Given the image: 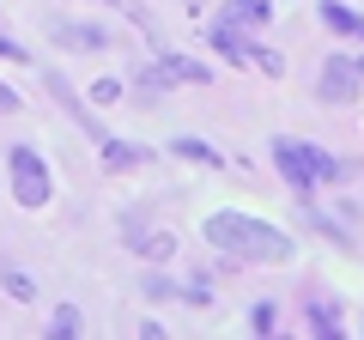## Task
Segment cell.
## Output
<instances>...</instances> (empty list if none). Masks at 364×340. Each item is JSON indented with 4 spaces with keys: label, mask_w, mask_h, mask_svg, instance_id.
<instances>
[{
    "label": "cell",
    "mask_w": 364,
    "mask_h": 340,
    "mask_svg": "<svg viewBox=\"0 0 364 340\" xmlns=\"http://www.w3.org/2000/svg\"><path fill=\"white\" fill-rule=\"evenodd\" d=\"M207 243L225 249L231 262H291V237L267 219H249V213H213Z\"/></svg>",
    "instance_id": "1"
},
{
    "label": "cell",
    "mask_w": 364,
    "mask_h": 340,
    "mask_svg": "<svg viewBox=\"0 0 364 340\" xmlns=\"http://www.w3.org/2000/svg\"><path fill=\"white\" fill-rule=\"evenodd\" d=\"M13 201L18 207H49V195H55V183H49V164L37 158V146H13Z\"/></svg>",
    "instance_id": "2"
},
{
    "label": "cell",
    "mask_w": 364,
    "mask_h": 340,
    "mask_svg": "<svg viewBox=\"0 0 364 340\" xmlns=\"http://www.w3.org/2000/svg\"><path fill=\"white\" fill-rule=\"evenodd\" d=\"M358 85H364V73H358V61H346V55H328L322 73H316V92H322L328 104H352Z\"/></svg>",
    "instance_id": "3"
},
{
    "label": "cell",
    "mask_w": 364,
    "mask_h": 340,
    "mask_svg": "<svg viewBox=\"0 0 364 340\" xmlns=\"http://www.w3.org/2000/svg\"><path fill=\"white\" fill-rule=\"evenodd\" d=\"M273 164H279V176H286V188L298 201H310L316 188V170H310V152H304V140H273Z\"/></svg>",
    "instance_id": "4"
},
{
    "label": "cell",
    "mask_w": 364,
    "mask_h": 340,
    "mask_svg": "<svg viewBox=\"0 0 364 340\" xmlns=\"http://www.w3.org/2000/svg\"><path fill=\"white\" fill-rule=\"evenodd\" d=\"M207 43H213V49H219V55H225L231 67H237V61H249V37H243L237 25H231V18H219V25L207 31Z\"/></svg>",
    "instance_id": "5"
},
{
    "label": "cell",
    "mask_w": 364,
    "mask_h": 340,
    "mask_svg": "<svg viewBox=\"0 0 364 340\" xmlns=\"http://www.w3.org/2000/svg\"><path fill=\"white\" fill-rule=\"evenodd\" d=\"M170 152H176V158H188V164L225 170V152H219V146H207V140H195V134H176V140H170Z\"/></svg>",
    "instance_id": "6"
},
{
    "label": "cell",
    "mask_w": 364,
    "mask_h": 340,
    "mask_svg": "<svg viewBox=\"0 0 364 340\" xmlns=\"http://www.w3.org/2000/svg\"><path fill=\"white\" fill-rule=\"evenodd\" d=\"M55 37L67 49H109V31H97V25H55Z\"/></svg>",
    "instance_id": "7"
},
{
    "label": "cell",
    "mask_w": 364,
    "mask_h": 340,
    "mask_svg": "<svg viewBox=\"0 0 364 340\" xmlns=\"http://www.w3.org/2000/svg\"><path fill=\"white\" fill-rule=\"evenodd\" d=\"M104 146V170H134L146 164V146H128V140H97Z\"/></svg>",
    "instance_id": "8"
},
{
    "label": "cell",
    "mask_w": 364,
    "mask_h": 340,
    "mask_svg": "<svg viewBox=\"0 0 364 340\" xmlns=\"http://www.w3.org/2000/svg\"><path fill=\"white\" fill-rule=\"evenodd\" d=\"M49 92L61 97V110H67L73 122H85V128H91V110H85V97H73V85H67L61 73H49ZM91 134H97V128H91ZM97 140H104V134H97Z\"/></svg>",
    "instance_id": "9"
},
{
    "label": "cell",
    "mask_w": 364,
    "mask_h": 340,
    "mask_svg": "<svg viewBox=\"0 0 364 340\" xmlns=\"http://www.w3.org/2000/svg\"><path fill=\"white\" fill-rule=\"evenodd\" d=\"M304 316H310V328H316V334H328V340L340 334V310H334V304H322V298H310V304H304Z\"/></svg>",
    "instance_id": "10"
},
{
    "label": "cell",
    "mask_w": 364,
    "mask_h": 340,
    "mask_svg": "<svg viewBox=\"0 0 364 340\" xmlns=\"http://www.w3.org/2000/svg\"><path fill=\"white\" fill-rule=\"evenodd\" d=\"M164 73L170 79H188V85H207V67H200V61H188V55H164Z\"/></svg>",
    "instance_id": "11"
},
{
    "label": "cell",
    "mask_w": 364,
    "mask_h": 340,
    "mask_svg": "<svg viewBox=\"0 0 364 340\" xmlns=\"http://www.w3.org/2000/svg\"><path fill=\"white\" fill-rule=\"evenodd\" d=\"M322 25L340 31V37H352V31H358V13H346L340 0H322Z\"/></svg>",
    "instance_id": "12"
},
{
    "label": "cell",
    "mask_w": 364,
    "mask_h": 340,
    "mask_svg": "<svg viewBox=\"0 0 364 340\" xmlns=\"http://www.w3.org/2000/svg\"><path fill=\"white\" fill-rule=\"evenodd\" d=\"M85 97H91V110H116L122 104V79H97Z\"/></svg>",
    "instance_id": "13"
},
{
    "label": "cell",
    "mask_w": 364,
    "mask_h": 340,
    "mask_svg": "<svg viewBox=\"0 0 364 340\" xmlns=\"http://www.w3.org/2000/svg\"><path fill=\"white\" fill-rule=\"evenodd\" d=\"M231 18H243V25H267L273 6H267V0H231Z\"/></svg>",
    "instance_id": "14"
},
{
    "label": "cell",
    "mask_w": 364,
    "mask_h": 340,
    "mask_svg": "<svg viewBox=\"0 0 364 340\" xmlns=\"http://www.w3.org/2000/svg\"><path fill=\"white\" fill-rule=\"evenodd\" d=\"M170 85V73L158 67V73H134V92H140V104H158V92Z\"/></svg>",
    "instance_id": "15"
},
{
    "label": "cell",
    "mask_w": 364,
    "mask_h": 340,
    "mask_svg": "<svg viewBox=\"0 0 364 340\" xmlns=\"http://www.w3.org/2000/svg\"><path fill=\"white\" fill-rule=\"evenodd\" d=\"M79 322H85V316H79L73 304H61V310L49 316V334H55V340H67V334H79Z\"/></svg>",
    "instance_id": "16"
},
{
    "label": "cell",
    "mask_w": 364,
    "mask_h": 340,
    "mask_svg": "<svg viewBox=\"0 0 364 340\" xmlns=\"http://www.w3.org/2000/svg\"><path fill=\"white\" fill-rule=\"evenodd\" d=\"M249 61H255V67H261L267 79H279V73H286V61H279L273 49H261V43H249Z\"/></svg>",
    "instance_id": "17"
},
{
    "label": "cell",
    "mask_w": 364,
    "mask_h": 340,
    "mask_svg": "<svg viewBox=\"0 0 364 340\" xmlns=\"http://www.w3.org/2000/svg\"><path fill=\"white\" fill-rule=\"evenodd\" d=\"M146 255H152V262H170V255H176V237H170V231H152V237H146Z\"/></svg>",
    "instance_id": "18"
},
{
    "label": "cell",
    "mask_w": 364,
    "mask_h": 340,
    "mask_svg": "<svg viewBox=\"0 0 364 340\" xmlns=\"http://www.w3.org/2000/svg\"><path fill=\"white\" fill-rule=\"evenodd\" d=\"M0 286H6V298H18V304H31V298H37V280H31V274H6Z\"/></svg>",
    "instance_id": "19"
},
{
    "label": "cell",
    "mask_w": 364,
    "mask_h": 340,
    "mask_svg": "<svg viewBox=\"0 0 364 340\" xmlns=\"http://www.w3.org/2000/svg\"><path fill=\"white\" fill-rule=\"evenodd\" d=\"M146 298H152V304H164V298H182V286H176V280H164V274H152V280H146Z\"/></svg>",
    "instance_id": "20"
},
{
    "label": "cell",
    "mask_w": 364,
    "mask_h": 340,
    "mask_svg": "<svg viewBox=\"0 0 364 340\" xmlns=\"http://www.w3.org/2000/svg\"><path fill=\"white\" fill-rule=\"evenodd\" d=\"M273 322H279L273 304H255V310H249V328H255V334H273Z\"/></svg>",
    "instance_id": "21"
},
{
    "label": "cell",
    "mask_w": 364,
    "mask_h": 340,
    "mask_svg": "<svg viewBox=\"0 0 364 340\" xmlns=\"http://www.w3.org/2000/svg\"><path fill=\"white\" fill-rule=\"evenodd\" d=\"M0 61H31V49H25V43H13V37H0Z\"/></svg>",
    "instance_id": "22"
},
{
    "label": "cell",
    "mask_w": 364,
    "mask_h": 340,
    "mask_svg": "<svg viewBox=\"0 0 364 340\" xmlns=\"http://www.w3.org/2000/svg\"><path fill=\"white\" fill-rule=\"evenodd\" d=\"M13 110H18V92H13V85H0V116H13Z\"/></svg>",
    "instance_id": "23"
}]
</instances>
